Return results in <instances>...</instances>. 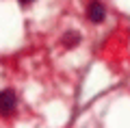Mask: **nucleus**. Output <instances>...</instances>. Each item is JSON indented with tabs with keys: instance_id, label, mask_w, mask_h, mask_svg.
<instances>
[{
	"instance_id": "nucleus-1",
	"label": "nucleus",
	"mask_w": 130,
	"mask_h": 128,
	"mask_svg": "<svg viewBox=\"0 0 130 128\" xmlns=\"http://www.w3.org/2000/svg\"><path fill=\"white\" fill-rule=\"evenodd\" d=\"M18 106V98L11 89H5L0 91V115H11Z\"/></svg>"
},
{
	"instance_id": "nucleus-2",
	"label": "nucleus",
	"mask_w": 130,
	"mask_h": 128,
	"mask_svg": "<svg viewBox=\"0 0 130 128\" xmlns=\"http://www.w3.org/2000/svg\"><path fill=\"white\" fill-rule=\"evenodd\" d=\"M104 15H106V11H104V5L102 2H98V0H93V2H89L87 7V18L91 20V22H102Z\"/></svg>"
},
{
	"instance_id": "nucleus-3",
	"label": "nucleus",
	"mask_w": 130,
	"mask_h": 128,
	"mask_svg": "<svg viewBox=\"0 0 130 128\" xmlns=\"http://www.w3.org/2000/svg\"><path fill=\"white\" fill-rule=\"evenodd\" d=\"M78 41H80V35H78V33H67V35L63 37V46H65V48H74Z\"/></svg>"
},
{
	"instance_id": "nucleus-4",
	"label": "nucleus",
	"mask_w": 130,
	"mask_h": 128,
	"mask_svg": "<svg viewBox=\"0 0 130 128\" xmlns=\"http://www.w3.org/2000/svg\"><path fill=\"white\" fill-rule=\"evenodd\" d=\"M20 2H22V5H28V2H32V0H20Z\"/></svg>"
}]
</instances>
